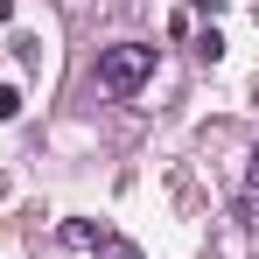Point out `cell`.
Masks as SVG:
<instances>
[{"label": "cell", "instance_id": "cell-1", "mask_svg": "<svg viewBox=\"0 0 259 259\" xmlns=\"http://www.w3.org/2000/svg\"><path fill=\"white\" fill-rule=\"evenodd\" d=\"M147 77H154V42H112V49H98V91H105V98H133Z\"/></svg>", "mask_w": 259, "mask_h": 259}, {"label": "cell", "instance_id": "cell-2", "mask_svg": "<svg viewBox=\"0 0 259 259\" xmlns=\"http://www.w3.org/2000/svg\"><path fill=\"white\" fill-rule=\"evenodd\" d=\"M56 238H63V245H77V252H91V245H98L105 231H98L91 217H63V231H56Z\"/></svg>", "mask_w": 259, "mask_h": 259}, {"label": "cell", "instance_id": "cell-3", "mask_svg": "<svg viewBox=\"0 0 259 259\" xmlns=\"http://www.w3.org/2000/svg\"><path fill=\"white\" fill-rule=\"evenodd\" d=\"M91 259H140V245H133V238H112V231H105V238L91 245Z\"/></svg>", "mask_w": 259, "mask_h": 259}, {"label": "cell", "instance_id": "cell-4", "mask_svg": "<svg viewBox=\"0 0 259 259\" xmlns=\"http://www.w3.org/2000/svg\"><path fill=\"white\" fill-rule=\"evenodd\" d=\"M245 196H252V203H259V147H252V154H245Z\"/></svg>", "mask_w": 259, "mask_h": 259}, {"label": "cell", "instance_id": "cell-5", "mask_svg": "<svg viewBox=\"0 0 259 259\" xmlns=\"http://www.w3.org/2000/svg\"><path fill=\"white\" fill-rule=\"evenodd\" d=\"M14 112H21V91H14V84H0V119H14Z\"/></svg>", "mask_w": 259, "mask_h": 259}]
</instances>
